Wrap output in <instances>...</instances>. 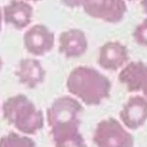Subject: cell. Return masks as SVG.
Listing matches in <instances>:
<instances>
[{
	"instance_id": "obj_7",
	"label": "cell",
	"mask_w": 147,
	"mask_h": 147,
	"mask_svg": "<svg viewBox=\"0 0 147 147\" xmlns=\"http://www.w3.org/2000/svg\"><path fill=\"white\" fill-rule=\"evenodd\" d=\"M129 63L128 47L121 41L111 40L101 45L98 53V65L109 72L121 71Z\"/></svg>"
},
{
	"instance_id": "obj_22",
	"label": "cell",
	"mask_w": 147,
	"mask_h": 147,
	"mask_svg": "<svg viewBox=\"0 0 147 147\" xmlns=\"http://www.w3.org/2000/svg\"><path fill=\"white\" fill-rule=\"evenodd\" d=\"M0 112H1V104H0Z\"/></svg>"
},
{
	"instance_id": "obj_14",
	"label": "cell",
	"mask_w": 147,
	"mask_h": 147,
	"mask_svg": "<svg viewBox=\"0 0 147 147\" xmlns=\"http://www.w3.org/2000/svg\"><path fill=\"white\" fill-rule=\"evenodd\" d=\"M53 144H54V147H87V144L85 141L81 132L63 138L60 140H57Z\"/></svg>"
},
{
	"instance_id": "obj_20",
	"label": "cell",
	"mask_w": 147,
	"mask_h": 147,
	"mask_svg": "<svg viewBox=\"0 0 147 147\" xmlns=\"http://www.w3.org/2000/svg\"><path fill=\"white\" fill-rule=\"evenodd\" d=\"M25 1H28V3H38V1H41V0H25Z\"/></svg>"
},
{
	"instance_id": "obj_6",
	"label": "cell",
	"mask_w": 147,
	"mask_h": 147,
	"mask_svg": "<svg viewBox=\"0 0 147 147\" xmlns=\"http://www.w3.org/2000/svg\"><path fill=\"white\" fill-rule=\"evenodd\" d=\"M22 42L25 50L33 57H44L50 53L55 45L54 33L44 24L30 26L24 33Z\"/></svg>"
},
{
	"instance_id": "obj_3",
	"label": "cell",
	"mask_w": 147,
	"mask_h": 147,
	"mask_svg": "<svg viewBox=\"0 0 147 147\" xmlns=\"http://www.w3.org/2000/svg\"><path fill=\"white\" fill-rule=\"evenodd\" d=\"M1 112L7 124L25 136H34L45 126L44 113L25 94L8 96L1 105Z\"/></svg>"
},
{
	"instance_id": "obj_12",
	"label": "cell",
	"mask_w": 147,
	"mask_h": 147,
	"mask_svg": "<svg viewBox=\"0 0 147 147\" xmlns=\"http://www.w3.org/2000/svg\"><path fill=\"white\" fill-rule=\"evenodd\" d=\"M16 77L19 84L27 88H36L46 79V69L35 58H24L19 60L16 68Z\"/></svg>"
},
{
	"instance_id": "obj_11",
	"label": "cell",
	"mask_w": 147,
	"mask_h": 147,
	"mask_svg": "<svg viewBox=\"0 0 147 147\" xmlns=\"http://www.w3.org/2000/svg\"><path fill=\"white\" fill-rule=\"evenodd\" d=\"M33 13V6L25 0H11L3 7L4 22L19 31L31 25Z\"/></svg>"
},
{
	"instance_id": "obj_10",
	"label": "cell",
	"mask_w": 147,
	"mask_h": 147,
	"mask_svg": "<svg viewBox=\"0 0 147 147\" xmlns=\"http://www.w3.org/2000/svg\"><path fill=\"white\" fill-rule=\"evenodd\" d=\"M88 50V39L82 30L69 28L59 35V52L68 59L82 57Z\"/></svg>"
},
{
	"instance_id": "obj_1",
	"label": "cell",
	"mask_w": 147,
	"mask_h": 147,
	"mask_svg": "<svg viewBox=\"0 0 147 147\" xmlns=\"http://www.w3.org/2000/svg\"><path fill=\"white\" fill-rule=\"evenodd\" d=\"M66 88L82 105L98 106L111 94L112 82L102 72L91 66H77L67 76Z\"/></svg>"
},
{
	"instance_id": "obj_9",
	"label": "cell",
	"mask_w": 147,
	"mask_h": 147,
	"mask_svg": "<svg viewBox=\"0 0 147 147\" xmlns=\"http://www.w3.org/2000/svg\"><path fill=\"white\" fill-rule=\"evenodd\" d=\"M118 80L129 93H141L147 99V64L141 60L129 61L119 72Z\"/></svg>"
},
{
	"instance_id": "obj_16",
	"label": "cell",
	"mask_w": 147,
	"mask_h": 147,
	"mask_svg": "<svg viewBox=\"0 0 147 147\" xmlns=\"http://www.w3.org/2000/svg\"><path fill=\"white\" fill-rule=\"evenodd\" d=\"M60 1L64 6L68 8H78L82 5V0H60Z\"/></svg>"
},
{
	"instance_id": "obj_13",
	"label": "cell",
	"mask_w": 147,
	"mask_h": 147,
	"mask_svg": "<svg viewBox=\"0 0 147 147\" xmlns=\"http://www.w3.org/2000/svg\"><path fill=\"white\" fill-rule=\"evenodd\" d=\"M0 147H36V145L30 136L12 131L0 138Z\"/></svg>"
},
{
	"instance_id": "obj_17",
	"label": "cell",
	"mask_w": 147,
	"mask_h": 147,
	"mask_svg": "<svg viewBox=\"0 0 147 147\" xmlns=\"http://www.w3.org/2000/svg\"><path fill=\"white\" fill-rule=\"evenodd\" d=\"M140 6L141 9L144 11V13L147 16V0H140Z\"/></svg>"
},
{
	"instance_id": "obj_18",
	"label": "cell",
	"mask_w": 147,
	"mask_h": 147,
	"mask_svg": "<svg viewBox=\"0 0 147 147\" xmlns=\"http://www.w3.org/2000/svg\"><path fill=\"white\" fill-rule=\"evenodd\" d=\"M3 22H4V14H3V8L0 6V32L3 30Z\"/></svg>"
},
{
	"instance_id": "obj_19",
	"label": "cell",
	"mask_w": 147,
	"mask_h": 147,
	"mask_svg": "<svg viewBox=\"0 0 147 147\" xmlns=\"http://www.w3.org/2000/svg\"><path fill=\"white\" fill-rule=\"evenodd\" d=\"M3 67H4V60H3V58H1V57H0V72H1Z\"/></svg>"
},
{
	"instance_id": "obj_4",
	"label": "cell",
	"mask_w": 147,
	"mask_h": 147,
	"mask_svg": "<svg viewBox=\"0 0 147 147\" xmlns=\"http://www.w3.org/2000/svg\"><path fill=\"white\" fill-rule=\"evenodd\" d=\"M92 140L96 147H134L136 145L131 131L119 119L113 117L105 118L98 122Z\"/></svg>"
},
{
	"instance_id": "obj_15",
	"label": "cell",
	"mask_w": 147,
	"mask_h": 147,
	"mask_svg": "<svg viewBox=\"0 0 147 147\" xmlns=\"http://www.w3.org/2000/svg\"><path fill=\"white\" fill-rule=\"evenodd\" d=\"M133 40L141 47H147V18L140 21L133 31Z\"/></svg>"
},
{
	"instance_id": "obj_2",
	"label": "cell",
	"mask_w": 147,
	"mask_h": 147,
	"mask_svg": "<svg viewBox=\"0 0 147 147\" xmlns=\"http://www.w3.org/2000/svg\"><path fill=\"white\" fill-rule=\"evenodd\" d=\"M84 105L72 95H63L53 100L47 108L46 121L53 142L80 132Z\"/></svg>"
},
{
	"instance_id": "obj_21",
	"label": "cell",
	"mask_w": 147,
	"mask_h": 147,
	"mask_svg": "<svg viewBox=\"0 0 147 147\" xmlns=\"http://www.w3.org/2000/svg\"><path fill=\"white\" fill-rule=\"evenodd\" d=\"M127 1H136V0H127Z\"/></svg>"
},
{
	"instance_id": "obj_5",
	"label": "cell",
	"mask_w": 147,
	"mask_h": 147,
	"mask_svg": "<svg viewBox=\"0 0 147 147\" xmlns=\"http://www.w3.org/2000/svg\"><path fill=\"white\" fill-rule=\"evenodd\" d=\"M84 12L88 17L108 24H118L127 13L126 0H82Z\"/></svg>"
},
{
	"instance_id": "obj_8",
	"label": "cell",
	"mask_w": 147,
	"mask_h": 147,
	"mask_svg": "<svg viewBox=\"0 0 147 147\" xmlns=\"http://www.w3.org/2000/svg\"><path fill=\"white\" fill-rule=\"evenodd\" d=\"M119 120L129 131H137L147 122V99L141 94L129 96L122 105Z\"/></svg>"
}]
</instances>
